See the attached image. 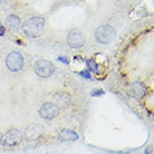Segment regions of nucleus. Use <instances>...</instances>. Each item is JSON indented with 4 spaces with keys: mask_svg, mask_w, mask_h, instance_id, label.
Segmentation results:
<instances>
[{
    "mask_svg": "<svg viewBox=\"0 0 154 154\" xmlns=\"http://www.w3.org/2000/svg\"><path fill=\"white\" fill-rule=\"evenodd\" d=\"M23 56L18 51H11L6 58V66L10 72H19L23 66Z\"/></svg>",
    "mask_w": 154,
    "mask_h": 154,
    "instance_id": "3",
    "label": "nucleus"
},
{
    "mask_svg": "<svg viewBox=\"0 0 154 154\" xmlns=\"http://www.w3.org/2000/svg\"><path fill=\"white\" fill-rule=\"evenodd\" d=\"M130 93H131L132 96H134L135 98H141V97L145 95L146 89L144 87V85L141 84V83H134L130 87Z\"/></svg>",
    "mask_w": 154,
    "mask_h": 154,
    "instance_id": "10",
    "label": "nucleus"
},
{
    "mask_svg": "<svg viewBox=\"0 0 154 154\" xmlns=\"http://www.w3.org/2000/svg\"><path fill=\"white\" fill-rule=\"evenodd\" d=\"M44 26H45V19L40 16H37L26 20L23 23V29L29 38H37L42 36Z\"/></svg>",
    "mask_w": 154,
    "mask_h": 154,
    "instance_id": "1",
    "label": "nucleus"
},
{
    "mask_svg": "<svg viewBox=\"0 0 154 154\" xmlns=\"http://www.w3.org/2000/svg\"><path fill=\"white\" fill-rule=\"evenodd\" d=\"M5 31H6L5 27H4V26H1V25H0V36H4V35H5Z\"/></svg>",
    "mask_w": 154,
    "mask_h": 154,
    "instance_id": "16",
    "label": "nucleus"
},
{
    "mask_svg": "<svg viewBox=\"0 0 154 154\" xmlns=\"http://www.w3.org/2000/svg\"><path fill=\"white\" fill-rule=\"evenodd\" d=\"M57 59H58V60H62L64 64H68V63H69V60H68L66 57H58Z\"/></svg>",
    "mask_w": 154,
    "mask_h": 154,
    "instance_id": "15",
    "label": "nucleus"
},
{
    "mask_svg": "<svg viewBox=\"0 0 154 154\" xmlns=\"http://www.w3.org/2000/svg\"><path fill=\"white\" fill-rule=\"evenodd\" d=\"M7 23L9 25V27L12 28V29H19V26H20V19L17 17V16H9L7 18Z\"/></svg>",
    "mask_w": 154,
    "mask_h": 154,
    "instance_id": "11",
    "label": "nucleus"
},
{
    "mask_svg": "<svg viewBox=\"0 0 154 154\" xmlns=\"http://www.w3.org/2000/svg\"><path fill=\"white\" fill-rule=\"evenodd\" d=\"M58 137L63 142H74V141H77L79 136H78L76 132L65 128V130H62V131L59 132V136Z\"/></svg>",
    "mask_w": 154,
    "mask_h": 154,
    "instance_id": "9",
    "label": "nucleus"
},
{
    "mask_svg": "<svg viewBox=\"0 0 154 154\" xmlns=\"http://www.w3.org/2000/svg\"><path fill=\"white\" fill-rule=\"evenodd\" d=\"M23 133L18 130H10L1 137L0 143L4 146H15L23 142Z\"/></svg>",
    "mask_w": 154,
    "mask_h": 154,
    "instance_id": "4",
    "label": "nucleus"
},
{
    "mask_svg": "<svg viewBox=\"0 0 154 154\" xmlns=\"http://www.w3.org/2000/svg\"><path fill=\"white\" fill-rule=\"evenodd\" d=\"M59 106L55 103H45L39 109V115L44 119H53L59 115Z\"/></svg>",
    "mask_w": 154,
    "mask_h": 154,
    "instance_id": "6",
    "label": "nucleus"
},
{
    "mask_svg": "<svg viewBox=\"0 0 154 154\" xmlns=\"http://www.w3.org/2000/svg\"><path fill=\"white\" fill-rule=\"evenodd\" d=\"M86 65L88 67V70H91L93 73H97V72H98V65H97L94 60H92V59L87 60V62H86Z\"/></svg>",
    "mask_w": 154,
    "mask_h": 154,
    "instance_id": "12",
    "label": "nucleus"
},
{
    "mask_svg": "<svg viewBox=\"0 0 154 154\" xmlns=\"http://www.w3.org/2000/svg\"><path fill=\"white\" fill-rule=\"evenodd\" d=\"M44 127L40 124H31L26 128V139L28 141H36L44 134Z\"/></svg>",
    "mask_w": 154,
    "mask_h": 154,
    "instance_id": "8",
    "label": "nucleus"
},
{
    "mask_svg": "<svg viewBox=\"0 0 154 154\" xmlns=\"http://www.w3.org/2000/svg\"><path fill=\"white\" fill-rule=\"evenodd\" d=\"M116 30L115 28L109 26V25H103L100 26L95 31V38L97 42L103 44V45H107L109 42H112L115 39Z\"/></svg>",
    "mask_w": 154,
    "mask_h": 154,
    "instance_id": "2",
    "label": "nucleus"
},
{
    "mask_svg": "<svg viewBox=\"0 0 154 154\" xmlns=\"http://www.w3.org/2000/svg\"><path fill=\"white\" fill-rule=\"evenodd\" d=\"M105 94V92L103 91V89H100V88H95L94 91H92L91 92V95H92L93 97H100V96H103Z\"/></svg>",
    "mask_w": 154,
    "mask_h": 154,
    "instance_id": "13",
    "label": "nucleus"
},
{
    "mask_svg": "<svg viewBox=\"0 0 154 154\" xmlns=\"http://www.w3.org/2000/svg\"><path fill=\"white\" fill-rule=\"evenodd\" d=\"M67 44H68V46L74 48V49L82 48V47L85 45L84 36H83V34H82L79 30L73 29V30L68 34V37H67Z\"/></svg>",
    "mask_w": 154,
    "mask_h": 154,
    "instance_id": "7",
    "label": "nucleus"
},
{
    "mask_svg": "<svg viewBox=\"0 0 154 154\" xmlns=\"http://www.w3.org/2000/svg\"><path fill=\"white\" fill-rule=\"evenodd\" d=\"M35 73L38 75L39 77L42 78H47V77L51 76L54 74V65L48 60H38L36 62L35 66H34Z\"/></svg>",
    "mask_w": 154,
    "mask_h": 154,
    "instance_id": "5",
    "label": "nucleus"
},
{
    "mask_svg": "<svg viewBox=\"0 0 154 154\" xmlns=\"http://www.w3.org/2000/svg\"><path fill=\"white\" fill-rule=\"evenodd\" d=\"M79 76L85 78V79H92V76H91V74H89L88 70H83L79 73Z\"/></svg>",
    "mask_w": 154,
    "mask_h": 154,
    "instance_id": "14",
    "label": "nucleus"
}]
</instances>
